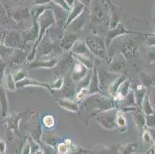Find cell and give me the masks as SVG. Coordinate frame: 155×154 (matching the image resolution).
<instances>
[{
    "label": "cell",
    "mask_w": 155,
    "mask_h": 154,
    "mask_svg": "<svg viewBox=\"0 0 155 154\" xmlns=\"http://www.w3.org/2000/svg\"><path fill=\"white\" fill-rule=\"evenodd\" d=\"M36 154H43V151L39 150V151H38V152H36Z\"/></svg>",
    "instance_id": "obj_7"
},
{
    "label": "cell",
    "mask_w": 155,
    "mask_h": 154,
    "mask_svg": "<svg viewBox=\"0 0 155 154\" xmlns=\"http://www.w3.org/2000/svg\"><path fill=\"white\" fill-rule=\"evenodd\" d=\"M117 123H118V124L120 126H124L125 124L124 118V117H122V116H120L119 118H118V120H117Z\"/></svg>",
    "instance_id": "obj_6"
},
{
    "label": "cell",
    "mask_w": 155,
    "mask_h": 154,
    "mask_svg": "<svg viewBox=\"0 0 155 154\" xmlns=\"http://www.w3.org/2000/svg\"><path fill=\"white\" fill-rule=\"evenodd\" d=\"M43 123L46 127H52L54 125V120L52 116H46L43 119Z\"/></svg>",
    "instance_id": "obj_2"
},
{
    "label": "cell",
    "mask_w": 155,
    "mask_h": 154,
    "mask_svg": "<svg viewBox=\"0 0 155 154\" xmlns=\"http://www.w3.org/2000/svg\"><path fill=\"white\" fill-rule=\"evenodd\" d=\"M0 103H2V113H3V116L5 115V111L7 110V103H6V100H5V93L2 90V88H0Z\"/></svg>",
    "instance_id": "obj_1"
},
{
    "label": "cell",
    "mask_w": 155,
    "mask_h": 154,
    "mask_svg": "<svg viewBox=\"0 0 155 154\" xmlns=\"http://www.w3.org/2000/svg\"><path fill=\"white\" fill-rule=\"evenodd\" d=\"M87 93V89H83V90L80 92V93H78V95H77V98H78L79 100L82 99L83 97H85Z\"/></svg>",
    "instance_id": "obj_4"
},
{
    "label": "cell",
    "mask_w": 155,
    "mask_h": 154,
    "mask_svg": "<svg viewBox=\"0 0 155 154\" xmlns=\"http://www.w3.org/2000/svg\"><path fill=\"white\" fill-rule=\"evenodd\" d=\"M4 64L0 59V80H2V74H3V70H4Z\"/></svg>",
    "instance_id": "obj_5"
},
{
    "label": "cell",
    "mask_w": 155,
    "mask_h": 154,
    "mask_svg": "<svg viewBox=\"0 0 155 154\" xmlns=\"http://www.w3.org/2000/svg\"><path fill=\"white\" fill-rule=\"evenodd\" d=\"M58 149L59 151H60V153H66V152H67V151H68V146H67V145H66L65 143H61L58 146Z\"/></svg>",
    "instance_id": "obj_3"
}]
</instances>
